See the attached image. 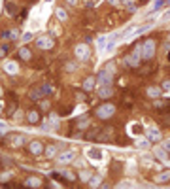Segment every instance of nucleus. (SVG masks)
Listing matches in <instances>:
<instances>
[{"label": "nucleus", "mask_w": 170, "mask_h": 189, "mask_svg": "<svg viewBox=\"0 0 170 189\" xmlns=\"http://www.w3.org/2000/svg\"><path fill=\"white\" fill-rule=\"evenodd\" d=\"M168 59H170V53H168Z\"/></svg>", "instance_id": "obj_1"}]
</instances>
